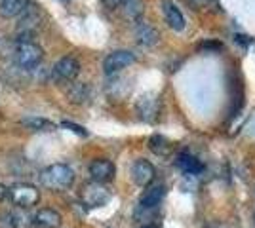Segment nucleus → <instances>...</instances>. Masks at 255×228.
<instances>
[{"label": "nucleus", "instance_id": "f257e3e1", "mask_svg": "<svg viewBox=\"0 0 255 228\" xmlns=\"http://www.w3.org/2000/svg\"><path fill=\"white\" fill-rule=\"evenodd\" d=\"M13 61L19 69L31 71L42 63L44 59V50L40 48V44H36L32 38L27 36H17V40L13 44Z\"/></svg>", "mask_w": 255, "mask_h": 228}, {"label": "nucleus", "instance_id": "f03ea898", "mask_svg": "<svg viewBox=\"0 0 255 228\" xmlns=\"http://www.w3.org/2000/svg\"><path fill=\"white\" fill-rule=\"evenodd\" d=\"M75 183V171L67 163H52L40 171V185L48 190H67Z\"/></svg>", "mask_w": 255, "mask_h": 228}, {"label": "nucleus", "instance_id": "7ed1b4c3", "mask_svg": "<svg viewBox=\"0 0 255 228\" xmlns=\"http://www.w3.org/2000/svg\"><path fill=\"white\" fill-rule=\"evenodd\" d=\"M44 23H46V13H44L42 8L38 4H29L27 10L19 15V23H17L19 36L32 38L38 29H42Z\"/></svg>", "mask_w": 255, "mask_h": 228}, {"label": "nucleus", "instance_id": "20e7f679", "mask_svg": "<svg viewBox=\"0 0 255 228\" xmlns=\"http://www.w3.org/2000/svg\"><path fill=\"white\" fill-rule=\"evenodd\" d=\"M40 200V192L36 186L29 185V183H21L10 188V202L15 207L21 209H29V207L36 206Z\"/></svg>", "mask_w": 255, "mask_h": 228}, {"label": "nucleus", "instance_id": "39448f33", "mask_svg": "<svg viewBox=\"0 0 255 228\" xmlns=\"http://www.w3.org/2000/svg\"><path fill=\"white\" fill-rule=\"evenodd\" d=\"M80 200H82V204L86 207H101L105 206L107 202L111 200V192H109V188L103 186L101 183H96V181H92V183H88L84 185V188L80 190Z\"/></svg>", "mask_w": 255, "mask_h": 228}, {"label": "nucleus", "instance_id": "423d86ee", "mask_svg": "<svg viewBox=\"0 0 255 228\" xmlns=\"http://www.w3.org/2000/svg\"><path fill=\"white\" fill-rule=\"evenodd\" d=\"M52 73H53V76H55V80L69 84V82H73L76 76H78V73H80V63H78V59L73 57V55H65V57L55 61Z\"/></svg>", "mask_w": 255, "mask_h": 228}, {"label": "nucleus", "instance_id": "0eeeda50", "mask_svg": "<svg viewBox=\"0 0 255 228\" xmlns=\"http://www.w3.org/2000/svg\"><path fill=\"white\" fill-rule=\"evenodd\" d=\"M135 63V54L129 52V50H115L105 57L103 61V69H105V75H115L120 73L122 69L133 65Z\"/></svg>", "mask_w": 255, "mask_h": 228}, {"label": "nucleus", "instance_id": "6e6552de", "mask_svg": "<svg viewBox=\"0 0 255 228\" xmlns=\"http://www.w3.org/2000/svg\"><path fill=\"white\" fill-rule=\"evenodd\" d=\"M32 217L21 209H8V211H0V228H31Z\"/></svg>", "mask_w": 255, "mask_h": 228}, {"label": "nucleus", "instance_id": "1a4fd4ad", "mask_svg": "<svg viewBox=\"0 0 255 228\" xmlns=\"http://www.w3.org/2000/svg\"><path fill=\"white\" fill-rule=\"evenodd\" d=\"M154 177H156V169H154V165L149 160L139 158V160L133 162V165H131V179H133V183L137 186H145L147 188L154 181Z\"/></svg>", "mask_w": 255, "mask_h": 228}, {"label": "nucleus", "instance_id": "9d476101", "mask_svg": "<svg viewBox=\"0 0 255 228\" xmlns=\"http://www.w3.org/2000/svg\"><path fill=\"white\" fill-rule=\"evenodd\" d=\"M160 8H162L164 19H166L170 29L177 31V33L185 31L187 21H185V15H183V11L179 10V6H177L175 2H171V0H162V2H160Z\"/></svg>", "mask_w": 255, "mask_h": 228}, {"label": "nucleus", "instance_id": "9b49d317", "mask_svg": "<svg viewBox=\"0 0 255 228\" xmlns=\"http://www.w3.org/2000/svg\"><path fill=\"white\" fill-rule=\"evenodd\" d=\"M88 171L92 175V181L103 185V183H109L115 177L117 167H115V163L111 162V160H107V158H97V160H94V162L90 163Z\"/></svg>", "mask_w": 255, "mask_h": 228}, {"label": "nucleus", "instance_id": "f8f14e48", "mask_svg": "<svg viewBox=\"0 0 255 228\" xmlns=\"http://www.w3.org/2000/svg\"><path fill=\"white\" fill-rule=\"evenodd\" d=\"M61 225H63V217L53 207H42L32 217V227L34 228H61Z\"/></svg>", "mask_w": 255, "mask_h": 228}, {"label": "nucleus", "instance_id": "ddd939ff", "mask_svg": "<svg viewBox=\"0 0 255 228\" xmlns=\"http://www.w3.org/2000/svg\"><path fill=\"white\" fill-rule=\"evenodd\" d=\"M158 107H160L158 99H156V95H152V93L141 95V97L137 99V105H135L139 118L145 120V122H152V120L156 118Z\"/></svg>", "mask_w": 255, "mask_h": 228}, {"label": "nucleus", "instance_id": "4468645a", "mask_svg": "<svg viewBox=\"0 0 255 228\" xmlns=\"http://www.w3.org/2000/svg\"><path fill=\"white\" fill-rule=\"evenodd\" d=\"M164 196H166V186L162 183H154V185L147 186V190L143 192L141 200H139V206L141 209H154L162 204Z\"/></svg>", "mask_w": 255, "mask_h": 228}, {"label": "nucleus", "instance_id": "2eb2a0df", "mask_svg": "<svg viewBox=\"0 0 255 228\" xmlns=\"http://www.w3.org/2000/svg\"><path fill=\"white\" fill-rule=\"evenodd\" d=\"M175 165L185 175H198L204 171V163L196 156L189 154V152H181L179 156H177V160H175Z\"/></svg>", "mask_w": 255, "mask_h": 228}, {"label": "nucleus", "instance_id": "dca6fc26", "mask_svg": "<svg viewBox=\"0 0 255 228\" xmlns=\"http://www.w3.org/2000/svg\"><path fill=\"white\" fill-rule=\"evenodd\" d=\"M135 38L143 46H154L158 42V31L147 21H137L135 25Z\"/></svg>", "mask_w": 255, "mask_h": 228}, {"label": "nucleus", "instance_id": "f3484780", "mask_svg": "<svg viewBox=\"0 0 255 228\" xmlns=\"http://www.w3.org/2000/svg\"><path fill=\"white\" fill-rule=\"evenodd\" d=\"M27 6H29V0H0V15L6 19L19 17L27 10Z\"/></svg>", "mask_w": 255, "mask_h": 228}, {"label": "nucleus", "instance_id": "a211bd4d", "mask_svg": "<svg viewBox=\"0 0 255 228\" xmlns=\"http://www.w3.org/2000/svg\"><path fill=\"white\" fill-rule=\"evenodd\" d=\"M149 149L158 156H168L171 151V145L164 135H152L149 139Z\"/></svg>", "mask_w": 255, "mask_h": 228}, {"label": "nucleus", "instance_id": "6ab92c4d", "mask_svg": "<svg viewBox=\"0 0 255 228\" xmlns=\"http://www.w3.org/2000/svg\"><path fill=\"white\" fill-rule=\"evenodd\" d=\"M21 126H25L29 131H50L53 130V124L50 120L46 118H23L21 120Z\"/></svg>", "mask_w": 255, "mask_h": 228}, {"label": "nucleus", "instance_id": "aec40b11", "mask_svg": "<svg viewBox=\"0 0 255 228\" xmlns=\"http://www.w3.org/2000/svg\"><path fill=\"white\" fill-rule=\"evenodd\" d=\"M120 10L124 11V15H126L128 19L137 21L139 17L143 15V2L141 0H126V4Z\"/></svg>", "mask_w": 255, "mask_h": 228}, {"label": "nucleus", "instance_id": "412c9836", "mask_svg": "<svg viewBox=\"0 0 255 228\" xmlns=\"http://www.w3.org/2000/svg\"><path fill=\"white\" fill-rule=\"evenodd\" d=\"M61 126H63V128H67V130L75 131L76 135H82V137H86V135H88V131H86V128H82V126H78V124H73V122H63Z\"/></svg>", "mask_w": 255, "mask_h": 228}, {"label": "nucleus", "instance_id": "4be33fe9", "mask_svg": "<svg viewBox=\"0 0 255 228\" xmlns=\"http://www.w3.org/2000/svg\"><path fill=\"white\" fill-rule=\"evenodd\" d=\"M109 10H117V8H122L126 4V0H101Z\"/></svg>", "mask_w": 255, "mask_h": 228}, {"label": "nucleus", "instance_id": "5701e85b", "mask_svg": "<svg viewBox=\"0 0 255 228\" xmlns=\"http://www.w3.org/2000/svg\"><path fill=\"white\" fill-rule=\"evenodd\" d=\"M200 50H221V44H217V42H202L200 46H198Z\"/></svg>", "mask_w": 255, "mask_h": 228}, {"label": "nucleus", "instance_id": "b1692460", "mask_svg": "<svg viewBox=\"0 0 255 228\" xmlns=\"http://www.w3.org/2000/svg\"><path fill=\"white\" fill-rule=\"evenodd\" d=\"M6 198H10V188H6L4 185H0V202L6 200Z\"/></svg>", "mask_w": 255, "mask_h": 228}, {"label": "nucleus", "instance_id": "393cba45", "mask_svg": "<svg viewBox=\"0 0 255 228\" xmlns=\"http://www.w3.org/2000/svg\"><path fill=\"white\" fill-rule=\"evenodd\" d=\"M141 228H158V225H152V223H150V225H143Z\"/></svg>", "mask_w": 255, "mask_h": 228}, {"label": "nucleus", "instance_id": "a878e982", "mask_svg": "<svg viewBox=\"0 0 255 228\" xmlns=\"http://www.w3.org/2000/svg\"><path fill=\"white\" fill-rule=\"evenodd\" d=\"M61 2H69V0H61Z\"/></svg>", "mask_w": 255, "mask_h": 228}, {"label": "nucleus", "instance_id": "bb28decb", "mask_svg": "<svg viewBox=\"0 0 255 228\" xmlns=\"http://www.w3.org/2000/svg\"><path fill=\"white\" fill-rule=\"evenodd\" d=\"M254 221H255V213H254Z\"/></svg>", "mask_w": 255, "mask_h": 228}]
</instances>
